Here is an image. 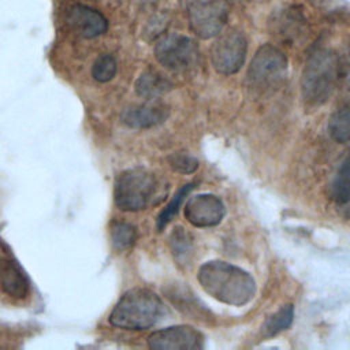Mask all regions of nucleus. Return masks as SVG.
Segmentation results:
<instances>
[{"instance_id":"2eb2a0df","label":"nucleus","mask_w":350,"mask_h":350,"mask_svg":"<svg viewBox=\"0 0 350 350\" xmlns=\"http://www.w3.org/2000/svg\"><path fill=\"white\" fill-rule=\"evenodd\" d=\"M171 89V82L161 74L149 70L145 71L135 82V92L146 100H154Z\"/></svg>"},{"instance_id":"f257e3e1","label":"nucleus","mask_w":350,"mask_h":350,"mask_svg":"<svg viewBox=\"0 0 350 350\" xmlns=\"http://www.w3.org/2000/svg\"><path fill=\"white\" fill-rule=\"evenodd\" d=\"M198 282L212 298L232 306L249 304L256 294V282L245 269L220 260L208 261L198 269Z\"/></svg>"},{"instance_id":"423d86ee","label":"nucleus","mask_w":350,"mask_h":350,"mask_svg":"<svg viewBox=\"0 0 350 350\" xmlns=\"http://www.w3.org/2000/svg\"><path fill=\"white\" fill-rule=\"evenodd\" d=\"M228 0H190L187 14L191 31L208 40L223 31L228 19Z\"/></svg>"},{"instance_id":"9b49d317","label":"nucleus","mask_w":350,"mask_h":350,"mask_svg":"<svg viewBox=\"0 0 350 350\" xmlns=\"http://www.w3.org/2000/svg\"><path fill=\"white\" fill-rule=\"evenodd\" d=\"M183 213L186 220L196 227H212L223 220L226 209L219 197L197 194L186 202Z\"/></svg>"},{"instance_id":"b1692460","label":"nucleus","mask_w":350,"mask_h":350,"mask_svg":"<svg viewBox=\"0 0 350 350\" xmlns=\"http://www.w3.org/2000/svg\"><path fill=\"white\" fill-rule=\"evenodd\" d=\"M165 19L163 16H154L149 23H148V38H153L157 34H160V31L165 27Z\"/></svg>"},{"instance_id":"a211bd4d","label":"nucleus","mask_w":350,"mask_h":350,"mask_svg":"<svg viewBox=\"0 0 350 350\" xmlns=\"http://www.w3.org/2000/svg\"><path fill=\"white\" fill-rule=\"evenodd\" d=\"M331 198L338 204L350 202V152L342 161L332 183H331Z\"/></svg>"},{"instance_id":"9d476101","label":"nucleus","mask_w":350,"mask_h":350,"mask_svg":"<svg viewBox=\"0 0 350 350\" xmlns=\"http://www.w3.org/2000/svg\"><path fill=\"white\" fill-rule=\"evenodd\" d=\"M148 346L153 350H200L204 335L190 325H174L152 332Z\"/></svg>"},{"instance_id":"dca6fc26","label":"nucleus","mask_w":350,"mask_h":350,"mask_svg":"<svg viewBox=\"0 0 350 350\" xmlns=\"http://www.w3.org/2000/svg\"><path fill=\"white\" fill-rule=\"evenodd\" d=\"M294 320V306L291 304L283 305L275 313L268 316L261 325L262 338H272L279 332L287 329Z\"/></svg>"},{"instance_id":"20e7f679","label":"nucleus","mask_w":350,"mask_h":350,"mask_svg":"<svg viewBox=\"0 0 350 350\" xmlns=\"http://www.w3.org/2000/svg\"><path fill=\"white\" fill-rule=\"evenodd\" d=\"M287 74V57L272 44L261 45L247 68V88L256 94H269L278 89Z\"/></svg>"},{"instance_id":"39448f33","label":"nucleus","mask_w":350,"mask_h":350,"mask_svg":"<svg viewBox=\"0 0 350 350\" xmlns=\"http://www.w3.org/2000/svg\"><path fill=\"white\" fill-rule=\"evenodd\" d=\"M154 176L144 168L122 172L115 182V204L122 211L135 212L144 209L156 191Z\"/></svg>"},{"instance_id":"5701e85b","label":"nucleus","mask_w":350,"mask_h":350,"mask_svg":"<svg viewBox=\"0 0 350 350\" xmlns=\"http://www.w3.org/2000/svg\"><path fill=\"white\" fill-rule=\"evenodd\" d=\"M170 165L180 174H191L198 168V161L186 153H174L170 159Z\"/></svg>"},{"instance_id":"393cba45","label":"nucleus","mask_w":350,"mask_h":350,"mask_svg":"<svg viewBox=\"0 0 350 350\" xmlns=\"http://www.w3.org/2000/svg\"><path fill=\"white\" fill-rule=\"evenodd\" d=\"M342 77H345L347 85L350 86V44H349L346 56L342 60Z\"/></svg>"},{"instance_id":"412c9836","label":"nucleus","mask_w":350,"mask_h":350,"mask_svg":"<svg viewBox=\"0 0 350 350\" xmlns=\"http://www.w3.org/2000/svg\"><path fill=\"white\" fill-rule=\"evenodd\" d=\"M111 238L116 249H120V250L129 249L130 246L134 245L137 239L135 227L123 221L115 223L111 230Z\"/></svg>"},{"instance_id":"a878e982","label":"nucleus","mask_w":350,"mask_h":350,"mask_svg":"<svg viewBox=\"0 0 350 350\" xmlns=\"http://www.w3.org/2000/svg\"><path fill=\"white\" fill-rule=\"evenodd\" d=\"M308 3H310L313 7L320 8V10H327L329 8L336 0H306Z\"/></svg>"},{"instance_id":"4468645a","label":"nucleus","mask_w":350,"mask_h":350,"mask_svg":"<svg viewBox=\"0 0 350 350\" xmlns=\"http://www.w3.org/2000/svg\"><path fill=\"white\" fill-rule=\"evenodd\" d=\"M168 118V108L161 104H142L129 107L122 113V122L133 129L152 127Z\"/></svg>"},{"instance_id":"0eeeda50","label":"nucleus","mask_w":350,"mask_h":350,"mask_svg":"<svg viewBox=\"0 0 350 350\" xmlns=\"http://www.w3.org/2000/svg\"><path fill=\"white\" fill-rule=\"evenodd\" d=\"M247 52V41L245 34L238 29H227L217 34L211 49V60L213 68L223 74L231 75L241 70Z\"/></svg>"},{"instance_id":"bb28decb","label":"nucleus","mask_w":350,"mask_h":350,"mask_svg":"<svg viewBox=\"0 0 350 350\" xmlns=\"http://www.w3.org/2000/svg\"><path fill=\"white\" fill-rule=\"evenodd\" d=\"M250 1H257V3H264V1H268V0H250Z\"/></svg>"},{"instance_id":"f03ea898","label":"nucleus","mask_w":350,"mask_h":350,"mask_svg":"<svg viewBox=\"0 0 350 350\" xmlns=\"http://www.w3.org/2000/svg\"><path fill=\"white\" fill-rule=\"evenodd\" d=\"M342 77V60L335 51L316 49L301 74V94L309 107H320L334 94Z\"/></svg>"},{"instance_id":"aec40b11","label":"nucleus","mask_w":350,"mask_h":350,"mask_svg":"<svg viewBox=\"0 0 350 350\" xmlns=\"http://www.w3.org/2000/svg\"><path fill=\"white\" fill-rule=\"evenodd\" d=\"M193 187H194V185H193V183H189V185H185L183 187H180V189L175 193L174 198L168 202V205H167V206L160 212V215L157 216V230L161 231V230L167 226V223L176 215V212H178V209H179L182 201H183L185 197L193 190Z\"/></svg>"},{"instance_id":"4be33fe9","label":"nucleus","mask_w":350,"mask_h":350,"mask_svg":"<svg viewBox=\"0 0 350 350\" xmlns=\"http://www.w3.org/2000/svg\"><path fill=\"white\" fill-rule=\"evenodd\" d=\"M116 74V60L111 55H101L92 67V75L98 82H108Z\"/></svg>"},{"instance_id":"6e6552de","label":"nucleus","mask_w":350,"mask_h":350,"mask_svg":"<svg viewBox=\"0 0 350 350\" xmlns=\"http://www.w3.org/2000/svg\"><path fill=\"white\" fill-rule=\"evenodd\" d=\"M154 56L163 67L171 71H189L197 66L200 52L194 40L186 36L167 34L157 41Z\"/></svg>"},{"instance_id":"f3484780","label":"nucleus","mask_w":350,"mask_h":350,"mask_svg":"<svg viewBox=\"0 0 350 350\" xmlns=\"http://www.w3.org/2000/svg\"><path fill=\"white\" fill-rule=\"evenodd\" d=\"M328 133L339 144L350 142V103L338 108L328 120Z\"/></svg>"},{"instance_id":"6ab92c4d","label":"nucleus","mask_w":350,"mask_h":350,"mask_svg":"<svg viewBox=\"0 0 350 350\" xmlns=\"http://www.w3.org/2000/svg\"><path fill=\"white\" fill-rule=\"evenodd\" d=\"M170 246L174 257L179 262H185L191 253V237L182 227H176L170 237Z\"/></svg>"},{"instance_id":"7ed1b4c3","label":"nucleus","mask_w":350,"mask_h":350,"mask_svg":"<svg viewBox=\"0 0 350 350\" xmlns=\"http://www.w3.org/2000/svg\"><path fill=\"white\" fill-rule=\"evenodd\" d=\"M164 312L159 295L148 288H133L122 295L109 314V323L122 329H146Z\"/></svg>"},{"instance_id":"f8f14e48","label":"nucleus","mask_w":350,"mask_h":350,"mask_svg":"<svg viewBox=\"0 0 350 350\" xmlns=\"http://www.w3.org/2000/svg\"><path fill=\"white\" fill-rule=\"evenodd\" d=\"M66 22L79 36L85 38H93L103 34L107 30V19L97 10L90 7L75 4L66 12Z\"/></svg>"},{"instance_id":"ddd939ff","label":"nucleus","mask_w":350,"mask_h":350,"mask_svg":"<svg viewBox=\"0 0 350 350\" xmlns=\"http://www.w3.org/2000/svg\"><path fill=\"white\" fill-rule=\"evenodd\" d=\"M0 290L14 298H25L29 293V279L21 265L8 257L0 260Z\"/></svg>"},{"instance_id":"1a4fd4ad","label":"nucleus","mask_w":350,"mask_h":350,"mask_svg":"<svg viewBox=\"0 0 350 350\" xmlns=\"http://www.w3.org/2000/svg\"><path fill=\"white\" fill-rule=\"evenodd\" d=\"M268 30L282 44L297 45L309 34V23L304 10L299 5L291 4L280 7L271 14Z\"/></svg>"}]
</instances>
